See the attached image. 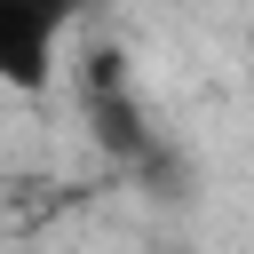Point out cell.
<instances>
[{
	"label": "cell",
	"instance_id": "1",
	"mask_svg": "<svg viewBox=\"0 0 254 254\" xmlns=\"http://www.w3.org/2000/svg\"><path fill=\"white\" fill-rule=\"evenodd\" d=\"M87 0H0V87L40 95L56 79V48Z\"/></svg>",
	"mask_w": 254,
	"mask_h": 254
}]
</instances>
